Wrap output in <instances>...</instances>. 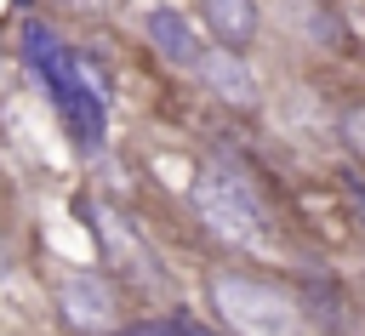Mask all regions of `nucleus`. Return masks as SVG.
Instances as JSON below:
<instances>
[{"label": "nucleus", "mask_w": 365, "mask_h": 336, "mask_svg": "<svg viewBox=\"0 0 365 336\" xmlns=\"http://www.w3.org/2000/svg\"><path fill=\"white\" fill-rule=\"evenodd\" d=\"M194 211H200L205 228L222 233L228 245H262V233H268L262 199L251 194V182H245L240 171H222V165H211V171L194 177Z\"/></svg>", "instance_id": "2"}, {"label": "nucleus", "mask_w": 365, "mask_h": 336, "mask_svg": "<svg viewBox=\"0 0 365 336\" xmlns=\"http://www.w3.org/2000/svg\"><path fill=\"white\" fill-rule=\"evenodd\" d=\"M194 74L222 97V103H234V108H251L257 103V80H251V68L234 57V46H217V51H200V63H194Z\"/></svg>", "instance_id": "6"}, {"label": "nucleus", "mask_w": 365, "mask_h": 336, "mask_svg": "<svg viewBox=\"0 0 365 336\" xmlns=\"http://www.w3.org/2000/svg\"><path fill=\"white\" fill-rule=\"evenodd\" d=\"M348 142L365 154V108H354V114H348Z\"/></svg>", "instance_id": "9"}, {"label": "nucleus", "mask_w": 365, "mask_h": 336, "mask_svg": "<svg viewBox=\"0 0 365 336\" xmlns=\"http://www.w3.org/2000/svg\"><path fill=\"white\" fill-rule=\"evenodd\" d=\"M63 6H74V11H86V17H103L114 0H63Z\"/></svg>", "instance_id": "10"}, {"label": "nucleus", "mask_w": 365, "mask_h": 336, "mask_svg": "<svg viewBox=\"0 0 365 336\" xmlns=\"http://www.w3.org/2000/svg\"><path fill=\"white\" fill-rule=\"evenodd\" d=\"M114 336H182L177 325H154V319H143V325H125V330H114Z\"/></svg>", "instance_id": "8"}, {"label": "nucleus", "mask_w": 365, "mask_h": 336, "mask_svg": "<svg viewBox=\"0 0 365 336\" xmlns=\"http://www.w3.org/2000/svg\"><path fill=\"white\" fill-rule=\"evenodd\" d=\"M200 11H205V28L217 34V46H234L240 51L257 34V0H205Z\"/></svg>", "instance_id": "7"}, {"label": "nucleus", "mask_w": 365, "mask_h": 336, "mask_svg": "<svg viewBox=\"0 0 365 336\" xmlns=\"http://www.w3.org/2000/svg\"><path fill=\"white\" fill-rule=\"evenodd\" d=\"M143 34H148V46L165 57V63H177V68H194L200 63V34H194V23L177 11V6H154L148 17H143Z\"/></svg>", "instance_id": "5"}, {"label": "nucleus", "mask_w": 365, "mask_h": 336, "mask_svg": "<svg viewBox=\"0 0 365 336\" xmlns=\"http://www.w3.org/2000/svg\"><path fill=\"white\" fill-rule=\"evenodd\" d=\"M23 57L40 68V80L51 85L63 120L74 125V142L80 148H97L103 142V120H108V103H103V80L86 57H74L46 23H29L23 28Z\"/></svg>", "instance_id": "1"}, {"label": "nucleus", "mask_w": 365, "mask_h": 336, "mask_svg": "<svg viewBox=\"0 0 365 336\" xmlns=\"http://www.w3.org/2000/svg\"><path fill=\"white\" fill-rule=\"evenodd\" d=\"M177 330H182V336H211V330H200V325H177Z\"/></svg>", "instance_id": "12"}, {"label": "nucleus", "mask_w": 365, "mask_h": 336, "mask_svg": "<svg viewBox=\"0 0 365 336\" xmlns=\"http://www.w3.org/2000/svg\"><path fill=\"white\" fill-rule=\"evenodd\" d=\"M211 302L222 313L228 330L240 336H291L297 330V308L285 290L262 285V279H245V273H217L211 279Z\"/></svg>", "instance_id": "3"}, {"label": "nucleus", "mask_w": 365, "mask_h": 336, "mask_svg": "<svg viewBox=\"0 0 365 336\" xmlns=\"http://www.w3.org/2000/svg\"><path fill=\"white\" fill-rule=\"evenodd\" d=\"M11 273V251H6V239H0V279Z\"/></svg>", "instance_id": "11"}, {"label": "nucleus", "mask_w": 365, "mask_h": 336, "mask_svg": "<svg viewBox=\"0 0 365 336\" xmlns=\"http://www.w3.org/2000/svg\"><path fill=\"white\" fill-rule=\"evenodd\" d=\"M57 308L74 330H108L114 325V285L97 273H68L57 285Z\"/></svg>", "instance_id": "4"}]
</instances>
